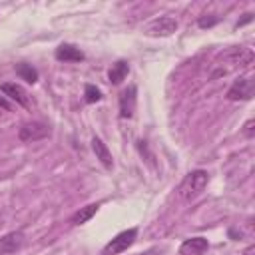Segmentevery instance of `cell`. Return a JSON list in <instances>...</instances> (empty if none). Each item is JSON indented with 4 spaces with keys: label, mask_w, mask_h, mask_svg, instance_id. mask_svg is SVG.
Listing matches in <instances>:
<instances>
[{
    "label": "cell",
    "mask_w": 255,
    "mask_h": 255,
    "mask_svg": "<svg viewBox=\"0 0 255 255\" xmlns=\"http://www.w3.org/2000/svg\"><path fill=\"white\" fill-rule=\"evenodd\" d=\"M253 62V52L249 48H231L227 52H223L217 62H215V70L211 72V78H219V76H225L233 70H239V68H247L249 64Z\"/></svg>",
    "instance_id": "cell-1"
},
{
    "label": "cell",
    "mask_w": 255,
    "mask_h": 255,
    "mask_svg": "<svg viewBox=\"0 0 255 255\" xmlns=\"http://www.w3.org/2000/svg\"><path fill=\"white\" fill-rule=\"evenodd\" d=\"M241 133H243V137H247V139H253V137H255V120H253V118L243 124Z\"/></svg>",
    "instance_id": "cell-17"
},
{
    "label": "cell",
    "mask_w": 255,
    "mask_h": 255,
    "mask_svg": "<svg viewBox=\"0 0 255 255\" xmlns=\"http://www.w3.org/2000/svg\"><path fill=\"white\" fill-rule=\"evenodd\" d=\"M50 133L52 131L44 122H26L18 129V139L24 143H32V141H40V139L50 137Z\"/></svg>",
    "instance_id": "cell-4"
},
{
    "label": "cell",
    "mask_w": 255,
    "mask_h": 255,
    "mask_svg": "<svg viewBox=\"0 0 255 255\" xmlns=\"http://www.w3.org/2000/svg\"><path fill=\"white\" fill-rule=\"evenodd\" d=\"M251 20H253V14H251V12H247V14H243V18H241L235 26H237V28H239V26H245V24H247V22H251Z\"/></svg>",
    "instance_id": "cell-19"
},
{
    "label": "cell",
    "mask_w": 255,
    "mask_h": 255,
    "mask_svg": "<svg viewBox=\"0 0 255 255\" xmlns=\"http://www.w3.org/2000/svg\"><path fill=\"white\" fill-rule=\"evenodd\" d=\"M92 149H94V153H96V159H100V163H102L106 169H112V167H114L112 153H110L108 145H106L98 135L92 137Z\"/></svg>",
    "instance_id": "cell-12"
},
{
    "label": "cell",
    "mask_w": 255,
    "mask_h": 255,
    "mask_svg": "<svg viewBox=\"0 0 255 255\" xmlns=\"http://www.w3.org/2000/svg\"><path fill=\"white\" fill-rule=\"evenodd\" d=\"M241 255H255V245H249Z\"/></svg>",
    "instance_id": "cell-21"
},
{
    "label": "cell",
    "mask_w": 255,
    "mask_h": 255,
    "mask_svg": "<svg viewBox=\"0 0 255 255\" xmlns=\"http://www.w3.org/2000/svg\"><path fill=\"white\" fill-rule=\"evenodd\" d=\"M118 106H120V118H128V120L133 118L137 106V88L133 84H129L126 90L120 92Z\"/></svg>",
    "instance_id": "cell-7"
},
{
    "label": "cell",
    "mask_w": 255,
    "mask_h": 255,
    "mask_svg": "<svg viewBox=\"0 0 255 255\" xmlns=\"http://www.w3.org/2000/svg\"><path fill=\"white\" fill-rule=\"evenodd\" d=\"M253 92H255V82L251 78L241 76V78L233 80V84L229 86V90H227L225 96L231 102H239V100H251L253 98Z\"/></svg>",
    "instance_id": "cell-6"
},
{
    "label": "cell",
    "mask_w": 255,
    "mask_h": 255,
    "mask_svg": "<svg viewBox=\"0 0 255 255\" xmlns=\"http://www.w3.org/2000/svg\"><path fill=\"white\" fill-rule=\"evenodd\" d=\"M98 207H100V203H90V205H86V207H80V209L72 215L70 223H72V225H84V223H88V221L96 215Z\"/></svg>",
    "instance_id": "cell-14"
},
{
    "label": "cell",
    "mask_w": 255,
    "mask_h": 255,
    "mask_svg": "<svg viewBox=\"0 0 255 255\" xmlns=\"http://www.w3.org/2000/svg\"><path fill=\"white\" fill-rule=\"evenodd\" d=\"M217 22H219V18L209 14V16H201V18L197 20V26H199V28H211V26H215Z\"/></svg>",
    "instance_id": "cell-18"
},
{
    "label": "cell",
    "mask_w": 255,
    "mask_h": 255,
    "mask_svg": "<svg viewBox=\"0 0 255 255\" xmlns=\"http://www.w3.org/2000/svg\"><path fill=\"white\" fill-rule=\"evenodd\" d=\"M207 181H209V173L205 169H193V171H189L181 179V183H179V189H177L179 191V197L183 201L197 199L203 193V189L207 187Z\"/></svg>",
    "instance_id": "cell-2"
},
{
    "label": "cell",
    "mask_w": 255,
    "mask_h": 255,
    "mask_svg": "<svg viewBox=\"0 0 255 255\" xmlns=\"http://www.w3.org/2000/svg\"><path fill=\"white\" fill-rule=\"evenodd\" d=\"M135 239H137V227L124 229V231H120L112 241H108V243L104 245V253H106V255H110V253H112V255L122 253V251H126L128 247H131Z\"/></svg>",
    "instance_id": "cell-5"
},
{
    "label": "cell",
    "mask_w": 255,
    "mask_h": 255,
    "mask_svg": "<svg viewBox=\"0 0 255 255\" xmlns=\"http://www.w3.org/2000/svg\"><path fill=\"white\" fill-rule=\"evenodd\" d=\"M177 28H179V22L175 18H171V16H159V18H153L143 28V32L147 36H153V38H165V36H171Z\"/></svg>",
    "instance_id": "cell-3"
},
{
    "label": "cell",
    "mask_w": 255,
    "mask_h": 255,
    "mask_svg": "<svg viewBox=\"0 0 255 255\" xmlns=\"http://www.w3.org/2000/svg\"><path fill=\"white\" fill-rule=\"evenodd\" d=\"M16 74L20 80L28 82V84H36L38 82V70L32 64H16Z\"/></svg>",
    "instance_id": "cell-15"
},
{
    "label": "cell",
    "mask_w": 255,
    "mask_h": 255,
    "mask_svg": "<svg viewBox=\"0 0 255 255\" xmlns=\"http://www.w3.org/2000/svg\"><path fill=\"white\" fill-rule=\"evenodd\" d=\"M24 243V233L22 231H10V233H4L0 237V255H8V253H14L16 249H20Z\"/></svg>",
    "instance_id": "cell-9"
},
{
    "label": "cell",
    "mask_w": 255,
    "mask_h": 255,
    "mask_svg": "<svg viewBox=\"0 0 255 255\" xmlns=\"http://www.w3.org/2000/svg\"><path fill=\"white\" fill-rule=\"evenodd\" d=\"M84 100H86V104H96L102 100V92L94 84H86L84 86Z\"/></svg>",
    "instance_id": "cell-16"
},
{
    "label": "cell",
    "mask_w": 255,
    "mask_h": 255,
    "mask_svg": "<svg viewBox=\"0 0 255 255\" xmlns=\"http://www.w3.org/2000/svg\"><path fill=\"white\" fill-rule=\"evenodd\" d=\"M54 56H56L58 62H82L86 58L84 52L80 48H76L74 44H60L56 48Z\"/></svg>",
    "instance_id": "cell-10"
},
{
    "label": "cell",
    "mask_w": 255,
    "mask_h": 255,
    "mask_svg": "<svg viewBox=\"0 0 255 255\" xmlns=\"http://www.w3.org/2000/svg\"><path fill=\"white\" fill-rule=\"evenodd\" d=\"M0 108L2 110H12V104H10V100L6 96H0Z\"/></svg>",
    "instance_id": "cell-20"
},
{
    "label": "cell",
    "mask_w": 255,
    "mask_h": 255,
    "mask_svg": "<svg viewBox=\"0 0 255 255\" xmlns=\"http://www.w3.org/2000/svg\"><path fill=\"white\" fill-rule=\"evenodd\" d=\"M209 247L205 237H189L179 245V255H201Z\"/></svg>",
    "instance_id": "cell-11"
},
{
    "label": "cell",
    "mask_w": 255,
    "mask_h": 255,
    "mask_svg": "<svg viewBox=\"0 0 255 255\" xmlns=\"http://www.w3.org/2000/svg\"><path fill=\"white\" fill-rule=\"evenodd\" d=\"M128 74H129V64L124 62V60H118V62L112 66V70L108 72V80H110L114 86H118V84H122V82L126 80Z\"/></svg>",
    "instance_id": "cell-13"
},
{
    "label": "cell",
    "mask_w": 255,
    "mask_h": 255,
    "mask_svg": "<svg viewBox=\"0 0 255 255\" xmlns=\"http://www.w3.org/2000/svg\"><path fill=\"white\" fill-rule=\"evenodd\" d=\"M0 92H2L8 100L16 102L18 106H22V108H30V98H28L26 90H24L20 84H16V82H4V84L0 86Z\"/></svg>",
    "instance_id": "cell-8"
}]
</instances>
